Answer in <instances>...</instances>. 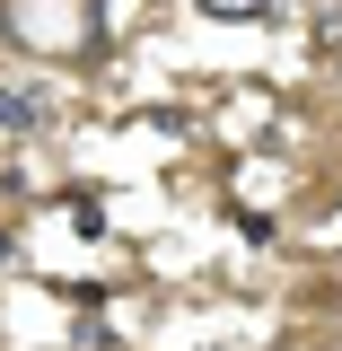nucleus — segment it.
Instances as JSON below:
<instances>
[{"label": "nucleus", "instance_id": "f03ea898", "mask_svg": "<svg viewBox=\"0 0 342 351\" xmlns=\"http://www.w3.org/2000/svg\"><path fill=\"white\" fill-rule=\"evenodd\" d=\"M316 36H325V44L342 53V9H325V27H316Z\"/></svg>", "mask_w": 342, "mask_h": 351}, {"label": "nucleus", "instance_id": "f257e3e1", "mask_svg": "<svg viewBox=\"0 0 342 351\" xmlns=\"http://www.w3.org/2000/svg\"><path fill=\"white\" fill-rule=\"evenodd\" d=\"M202 9H211V18H272L281 0H202Z\"/></svg>", "mask_w": 342, "mask_h": 351}]
</instances>
